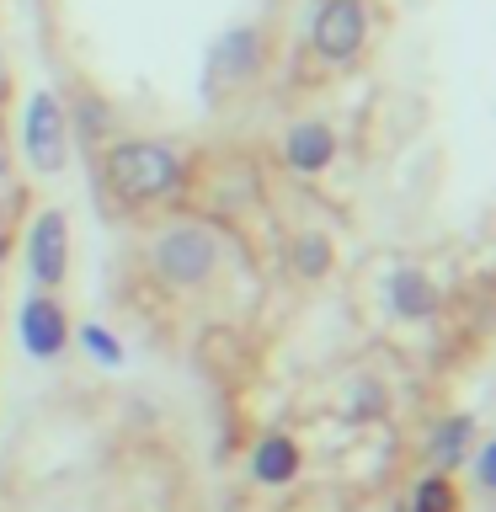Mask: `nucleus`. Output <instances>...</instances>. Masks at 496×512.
Segmentation results:
<instances>
[{"label":"nucleus","mask_w":496,"mask_h":512,"mask_svg":"<svg viewBox=\"0 0 496 512\" xmlns=\"http://www.w3.org/2000/svg\"><path fill=\"white\" fill-rule=\"evenodd\" d=\"M80 342L91 347V358H96V363H107V368H112V363H123V347L112 342L102 326H80Z\"/></svg>","instance_id":"nucleus-14"},{"label":"nucleus","mask_w":496,"mask_h":512,"mask_svg":"<svg viewBox=\"0 0 496 512\" xmlns=\"http://www.w3.org/2000/svg\"><path fill=\"white\" fill-rule=\"evenodd\" d=\"M475 486L486 491V496L496 491V443H480L475 448Z\"/></svg>","instance_id":"nucleus-15"},{"label":"nucleus","mask_w":496,"mask_h":512,"mask_svg":"<svg viewBox=\"0 0 496 512\" xmlns=\"http://www.w3.org/2000/svg\"><path fill=\"white\" fill-rule=\"evenodd\" d=\"M256 64H262V38H256V27H230V32L214 43V75L224 80V86L251 80Z\"/></svg>","instance_id":"nucleus-8"},{"label":"nucleus","mask_w":496,"mask_h":512,"mask_svg":"<svg viewBox=\"0 0 496 512\" xmlns=\"http://www.w3.org/2000/svg\"><path fill=\"white\" fill-rule=\"evenodd\" d=\"M384 299H390V310L400 320H427L438 310V288H432V278L422 267H395L390 283H384Z\"/></svg>","instance_id":"nucleus-9"},{"label":"nucleus","mask_w":496,"mask_h":512,"mask_svg":"<svg viewBox=\"0 0 496 512\" xmlns=\"http://www.w3.org/2000/svg\"><path fill=\"white\" fill-rule=\"evenodd\" d=\"M150 262L171 288H198V283L214 278L219 246H214V235H208L203 224H171V230L155 235Z\"/></svg>","instance_id":"nucleus-2"},{"label":"nucleus","mask_w":496,"mask_h":512,"mask_svg":"<svg viewBox=\"0 0 496 512\" xmlns=\"http://www.w3.org/2000/svg\"><path fill=\"white\" fill-rule=\"evenodd\" d=\"M16 331H22L27 358H38V363H54L70 347V315H64V304L54 294H27L22 315H16Z\"/></svg>","instance_id":"nucleus-6"},{"label":"nucleus","mask_w":496,"mask_h":512,"mask_svg":"<svg viewBox=\"0 0 496 512\" xmlns=\"http://www.w3.org/2000/svg\"><path fill=\"white\" fill-rule=\"evenodd\" d=\"M102 176H107V187L118 203L144 208V203H160L182 187V155L160 139H123L107 150Z\"/></svg>","instance_id":"nucleus-1"},{"label":"nucleus","mask_w":496,"mask_h":512,"mask_svg":"<svg viewBox=\"0 0 496 512\" xmlns=\"http://www.w3.org/2000/svg\"><path fill=\"white\" fill-rule=\"evenodd\" d=\"M251 475L262 480V486H288V480L299 475V443L288 438V432H267L251 454Z\"/></svg>","instance_id":"nucleus-10"},{"label":"nucleus","mask_w":496,"mask_h":512,"mask_svg":"<svg viewBox=\"0 0 496 512\" xmlns=\"http://www.w3.org/2000/svg\"><path fill=\"white\" fill-rule=\"evenodd\" d=\"M470 438H475L470 416H443L438 432H432V464H438V475L459 470V464L470 459Z\"/></svg>","instance_id":"nucleus-11"},{"label":"nucleus","mask_w":496,"mask_h":512,"mask_svg":"<svg viewBox=\"0 0 496 512\" xmlns=\"http://www.w3.org/2000/svg\"><path fill=\"white\" fill-rule=\"evenodd\" d=\"M294 262H299V272H304V278H320V272L331 267V246H326L320 235H304L299 246H294Z\"/></svg>","instance_id":"nucleus-13"},{"label":"nucleus","mask_w":496,"mask_h":512,"mask_svg":"<svg viewBox=\"0 0 496 512\" xmlns=\"http://www.w3.org/2000/svg\"><path fill=\"white\" fill-rule=\"evenodd\" d=\"M283 160H288L294 171H304V176L326 171L331 160H336V134H331L326 123L304 118V123L288 128V139H283Z\"/></svg>","instance_id":"nucleus-7"},{"label":"nucleus","mask_w":496,"mask_h":512,"mask_svg":"<svg viewBox=\"0 0 496 512\" xmlns=\"http://www.w3.org/2000/svg\"><path fill=\"white\" fill-rule=\"evenodd\" d=\"M64 139H70V123H64V107L54 91H32L22 107V150L38 171L54 176L64 166Z\"/></svg>","instance_id":"nucleus-4"},{"label":"nucleus","mask_w":496,"mask_h":512,"mask_svg":"<svg viewBox=\"0 0 496 512\" xmlns=\"http://www.w3.org/2000/svg\"><path fill=\"white\" fill-rule=\"evenodd\" d=\"M368 38V11L363 0H320L310 16V43L326 64H347Z\"/></svg>","instance_id":"nucleus-3"},{"label":"nucleus","mask_w":496,"mask_h":512,"mask_svg":"<svg viewBox=\"0 0 496 512\" xmlns=\"http://www.w3.org/2000/svg\"><path fill=\"white\" fill-rule=\"evenodd\" d=\"M27 278L38 294H48V288L64 283V272H70V224H64L59 208H48V214H38L27 224Z\"/></svg>","instance_id":"nucleus-5"},{"label":"nucleus","mask_w":496,"mask_h":512,"mask_svg":"<svg viewBox=\"0 0 496 512\" xmlns=\"http://www.w3.org/2000/svg\"><path fill=\"white\" fill-rule=\"evenodd\" d=\"M411 512H459V491L448 486V475H427L422 486H416Z\"/></svg>","instance_id":"nucleus-12"}]
</instances>
